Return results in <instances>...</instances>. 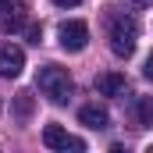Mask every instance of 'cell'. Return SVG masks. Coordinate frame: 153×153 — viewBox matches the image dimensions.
<instances>
[{"instance_id":"6da1fadb","label":"cell","mask_w":153,"mask_h":153,"mask_svg":"<svg viewBox=\"0 0 153 153\" xmlns=\"http://www.w3.org/2000/svg\"><path fill=\"white\" fill-rule=\"evenodd\" d=\"M107 39H111L114 57H132L135 39H139V22L128 14H107Z\"/></svg>"},{"instance_id":"7a4b0ae2","label":"cell","mask_w":153,"mask_h":153,"mask_svg":"<svg viewBox=\"0 0 153 153\" xmlns=\"http://www.w3.org/2000/svg\"><path fill=\"white\" fill-rule=\"evenodd\" d=\"M36 85H39V93H43L46 100H53V103H64V100L71 96V75H68L64 68H57V64L39 68Z\"/></svg>"},{"instance_id":"3957f363","label":"cell","mask_w":153,"mask_h":153,"mask_svg":"<svg viewBox=\"0 0 153 153\" xmlns=\"http://www.w3.org/2000/svg\"><path fill=\"white\" fill-rule=\"evenodd\" d=\"M57 39H61V50L78 53V50H85V43H89V25H85V22H64V25L57 29Z\"/></svg>"},{"instance_id":"277c9868","label":"cell","mask_w":153,"mask_h":153,"mask_svg":"<svg viewBox=\"0 0 153 153\" xmlns=\"http://www.w3.org/2000/svg\"><path fill=\"white\" fill-rule=\"evenodd\" d=\"M43 143H46V146H50V150H85V143H82V139H75V135H68V132H64V128H61V125H46V128H43Z\"/></svg>"},{"instance_id":"5b68a950","label":"cell","mask_w":153,"mask_h":153,"mask_svg":"<svg viewBox=\"0 0 153 153\" xmlns=\"http://www.w3.org/2000/svg\"><path fill=\"white\" fill-rule=\"evenodd\" d=\"M22 68H25V53H22V46H14V43H0V75H4V78H14V75H22Z\"/></svg>"},{"instance_id":"8992f818","label":"cell","mask_w":153,"mask_h":153,"mask_svg":"<svg viewBox=\"0 0 153 153\" xmlns=\"http://www.w3.org/2000/svg\"><path fill=\"white\" fill-rule=\"evenodd\" d=\"M25 7L22 4H11V0H0V32H18L25 25Z\"/></svg>"},{"instance_id":"52a82bcc","label":"cell","mask_w":153,"mask_h":153,"mask_svg":"<svg viewBox=\"0 0 153 153\" xmlns=\"http://www.w3.org/2000/svg\"><path fill=\"white\" fill-rule=\"evenodd\" d=\"M125 89H128V78L117 75V71L96 75V93H100V96H125Z\"/></svg>"},{"instance_id":"ba28073f","label":"cell","mask_w":153,"mask_h":153,"mask_svg":"<svg viewBox=\"0 0 153 153\" xmlns=\"http://www.w3.org/2000/svg\"><path fill=\"white\" fill-rule=\"evenodd\" d=\"M78 121H82L85 128H96V132H100V128L111 125V114H107L103 107H96V103H85V107L78 111Z\"/></svg>"},{"instance_id":"9c48e42d","label":"cell","mask_w":153,"mask_h":153,"mask_svg":"<svg viewBox=\"0 0 153 153\" xmlns=\"http://www.w3.org/2000/svg\"><path fill=\"white\" fill-rule=\"evenodd\" d=\"M135 128H153V96L135 100Z\"/></svg>"},{"instance_id":"30bf717a","label":"cell","mask_w":153,"mask_h":153,"mask_svg":"<svg viewBox=\"0 0 153 153\" xmlns=\"http://www.w3.org/2000/svg\"><path fill=\"white\" fill-rule=\"evenodd\" d=\"M14 114H18V117H29V114H32V96H29V93H18V100H14Z\"/></svg>"},{"instance_id":"8fae6325","label":"cell","mask_w":153,"mask_h":153,"mask_svg":"<svg viewBox=\"0 0 153 153\" xmlns=\"http://www.w3.org/2000/svg\"><path fill=\"white\" fill-rule=\"evenodd\" d=\"M25 36H29V43H36V46H39V39H43V29H39V25H32Z\"/></svg>"},{"instance_id":"7c38bea8","label":"cell","mask_w":153,"mask_h":153,"mask_svg":"<svg viewBox=\"0 0 153 153\" xmlns=\"http://www.w3.org/2000/svg\"><path fill=\"white\" fill-rule=\"evenodd\" d=\"M143 75H146V78H153V53L146 57V64H143Z\"/></svg>"},{"instance_id":"4fadbf2b","label":"cell","mask_w":153,"mask_h":153,"mask_svg":"<svg viewBox=\"0 0 153 153\" xmlns=\"http://www.w3.org/2000/svg\"><path fill=\"white\" fill-rule=\"evenodd\" d=\"M125 4H128V7H150L153 0H125Z\"/></svg>"},{"instance_id":"5bb4252c","label":"cell","mask_w":153,"mask_h":153,"mask_svg":"<svg viewBox=\"0 0 153 153\" xmlns=\"http://www.w3.org/2000/svg\"><path fill=\"white\" fill-rule=\"evenodd\" d=\"M53 4H57V7H78L82 0H53Z\"/></svg>"}]
</instances>
